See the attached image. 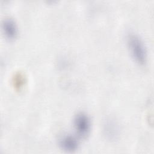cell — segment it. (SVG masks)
<instances>
[{
  "instance_id": "6da1fadb",
  "label": "cell",
  "mask_w": 154,
  "mask_h": 154,
  "mask_svg": "<svg viewBox=\"0 0 154 154\" xmlns=\"http://www.w3.org/2000/svg\"><path fill=\"white\" fill-rule=\"evenodd\" d=\"M126 42L134 60L140 65H144L147 61V51L141 37L135 32H129L126 35Z\"/></svg>"
},
{
  "instance_id": "7a4b0ae2",
  "label": "cell",
  "mask_w": 154,
  "mask_h": 154,
  "mask_svg": "<svg viewBox=\"0 0 154 154\" xmlns=\"http://www.w3.org/2000/svg\"><path fill=\"white\" fill-rule=\"evenodd\" d=\"M73 125L76 134L81 138L87 137L91 131V123L89 116L85 112L77 113L73 119Z\"/></svg>"
},
{
  "instance_id": "3957f363",
  "label": "cell",
  "mask_w": 154,
  "mask_h": 154,
  "mask_svg": "<svg viewBox=\"0 0 154 154\" xmlns=\"http://www.w3.org/2000/svg\"><path fill=\"white\" fill-rule=\"evenodd\" d=\"M103 131L105 137L111 141L117 140L120 132L118 122L112 118H108L105 120Z\"/></svg>"
},
{
  "instance_id": "277c9868",
  "label": "cell",
  "mask_w": 154,
  "mask_h": 154,
  "mask_svg": "<svg viewBox=\"0 0 154 154\" xmlns=\"http://www.w3.org/2000/svg\"><path fill=\"white\" fill-rule=\"evenodd\" d=\"M58 144L61 149L67 152H75L79 147L78 138L69 134L62 135L58 140Z\"/></svg>"
},
{
  "instance_id": "5b68a950",
  "label": "cell",
  "mask_w": 154,
  "mask_h": 154,
  "mask_svg": "<svg viewBox=\"0 0 154 154\" xmlns=\"http://www.w3.org/2000/svg\"><path fill=\"white\" fill-rule=\"evenodd\" d=\"M2 28L5 37L10 40L15 39L18 35L17 26L15 21L10 17L4 19Z\"/></svg>"
}]
</instances>
